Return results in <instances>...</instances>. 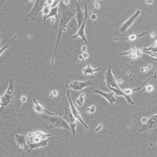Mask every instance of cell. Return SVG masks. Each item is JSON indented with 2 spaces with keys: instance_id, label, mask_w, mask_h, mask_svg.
Instances as JSON below:
<instances>
[{
  "instance_id": "obj_19",
  "label": "cell",
  "mask_w": 157,
  "mask_h": 157,
  "mask_svg": "<svg viewBox=\"0 0 157 157\" xmlns=\"http://www.w3.org/2000/svg\"><path fill=\"white\" fill-rule=\"evenodd\" d=\"M58 12V7H57V6L55 7V8H52V9H51V11H50L49 14V15H48L44 20L43 23H44V25H45V24L46 20L48 19V18H52V17H56V18H57V17Z\"/></svg>"
},
{
  "instance_id": "obj_1",
  "label": "cell",
  "mask_w": 157,
  "mask_h": 157,
  "mask_svg": "<svg viewBox=\"0 0 157 157\" xmlns=\"http://www.w3.org/2000/svg\"><path fill=\"white\" fill-rule=\"evenodd\" d=\"M60 7L61 10L60 21L59 25V31H58L56 48L53 57L51 60V63L53 64L56 57V53L58 49V45L60 41L61 35L64 31H66L67 26L69 21L71 20L73 17L75 15V12L74 10L69 8L68 6L65 4L63 2L61 1L60 2Z\"/></svg>"
},
{
  "instance_id": "obj_15",
  "label": "cell",
  "mask_w": 157,
  "mask_h": 157,
  "mask_svg": "<svg viewBox=\"0 0 157 157\" xmlns=\"http://www.w3.org/2000/svg\"><path fill=\"white\" fill-rule=\"evenodd\" d=\"M94 93L98 94L100 95L103 97H104L105 99L110 103V105H113L114 103H117V100L113 96V93H108L104 92L101 91L99 90L98 89H95L94 91Z\"/></svg>"
},
{
  "instance_id": "obj_27",
  "label": "cell",
  "mask_w": 157,
  "mask_h": 157,
  "mask_svg": "<svg viewBox=\"0 0 157 157\" xmlns=\"http://www.w3.org/2000/svg\"><path fill=\"white\" fill-rule=\"evenodd\" d=\"M90 109L91 113H94L95 112L96 108H95V106L92 105V106L90 107Z\"/></svg>"
},
{
  "instance_id": "obj_25",
  "label": "cell",
  "mask_w": 157,
  "mask_h": 157,
  "mask_svg": "<svg viewBox=\"0 0 157 157\" xmlns=\"http://www.w3.org/2000/svg\"><path fill=\"white\" fill-rule=\"evenodd\" d=\"M104 127V124H99V125L98 126V127L95 128V132H98L100 130L101 128H102L103 127Z\"/></svg>"
},
{
  "instance_id": "obj_33",
  "label": "cell",
  "mask_w": 157,
  "mask_h": 157,
  "mask_svg": "<svg viewBox=\"0 0 157 157\" xmlns=\"http://www.w3.org/2000/svg\"><path fill=\"white\" fill-rule=\"evenodd\" d=\"M64 3L66 5H68L69 3V0H64Z\"/></svg>"
},
{
  "instance_id": "obj_5",
  "label": "cell",
  "mask_w": 157,
  "mask_h": 157,
  "mask_svg": "<svg viewBox=\"0 0 157 157\" xmlns=\"http://www.w3.org/2000/svg\"><path fill=\"white\" fill-rule=\"evenodd\" d=\"M63 118L70 126L73 136L75 138L76 134V128L77 125V119L73 115L70 109L66 107L65 108L64 114Z\"/></svg>"
},
{
  "instance_id": "obj_24",
  "label": "cell",
  "mask_w": 157,
  "mask_h": 157,
  "mask_svg": "<svg viewBox=\"0 0 157 157\" xmlns=\"http://www.w3.org/2000/svg\"><path fill=\"white\" fill-rule=\"evenodd\" d=\"M60 1L61 0H54L52 5H51L52 8H55V7H57V6L60 3Z\"/></svg>"
},
{
  "instance_id": "obj_22",
  "label": "cell",
  "mask_w": 157,
  "mask_h": 157,
  "mask_svg": "<svg viewBox=\"0 0 157 157\" xmlns=\"http://www.w3.org/2000/svg\"><path fill=\"white\" fill-rule=\"evenodd\" d=\"M86 94L85 93H82L80 94L79 98L77 99V100L76 101V102L77 103V105L80 107H82L83 105L84 102L85 101V96H86Z\"/></svg>"
},
{
  "instance_id": "obj_16",
  "label": "cell",
  "mask_w": 157,
  "mask_h": 157,
  "mask_svg": "<svg viewBox=\"0 0 157 157\" xmlns=\"http://www.w3.org/2000/svg\"><path fill=\"white\" fill-rule=\"evenodd\" d=\"M157 127V115L151 116L149 119L147 123L145 124V126L142 128V130L147 129H153Z\"/></svg>"
},
{
  "instance_id": "obj_31",
  "label": "cell",
  "mask_w": 157,
  "mask_h": 157,
  "mask_svg": "<svg viewBox=\"0 0 157 157\" xmlns=\"http://www.w3.org/2000/svg\"><path fill=\"white\" fill-rule=\"evenodd\" d=\"M51 94H52V95H51V96H54V97H57L58 96V91H53V93H51Z\"/></svg>"
},
{
  "instance_id": "obj_13",
  "label": "cell",
  "mask_w": 157,
  "mask_h": 157,
  "mask_svg": "<svg viewBox=\"0 0 157 157\" xmlns=\"http://www.w3.org/2000/svg\"><path fill=\"white\" fill-rule=\"evenodd\" d=\"M75 16L77 20V24H78V29L82 26L84 20H85V11H83L80 8L79 2L76 3Z\"/></svg>"
},
{
  "instance_id": "obj_36",
  "label": "cell",
  "mask_w": 157,
  "mask_h": 157,
  "mask_svg": "<svg viewBox=\"0 0 157 157\" xmlns=\"http://www.w3.org/2000/svg\"><path fill=\"white\" fill-rule=\"evenodd\" d=\"M77 1H78V2H79L80 1V0H77Z\"/></svg>"
},
{
  "instance_id": "obj_35",
  "label": "cell",
  "mask_w": 157,
  "mask_h": 157,
  "mask_svg": "<svg viewBox=\"0 0 157 157\" xmlns=\"http://www.w3.org/2000/svg\"><path fill=\"white\" fill-rule=\"evenodd\" d=\"M86 112L87 114L91 113L90 109V107L89 108H87V109H86Z\"/></svg>"
},
{
  "instance_id": "obj_26",
  "label": "cell",
  "mask_w": 157,
  "mask_h": 157,
  "mask_svg": "<svg viewBox=\"0 0 157 157\" xmlns=\"http://www.w3.org/2000/svg\"><path fill=\"white\" fill-rule=\"evenodd\" d=\"M20 101H21V102L22 103H25L27 101V97L25 95H23L22 96L21 99H20Z\"/></svg>"
},
{
  "instance_id": "obj_6",
  "label": "cell",
  "mask_w": 157,
  "mask_h": 157,
  "mask_svg": "<svg viewBox=\"0 0 157 157\" xmlns=\"http://www.w3.org/2000/svg\"><path fill=\"white\" fill-rule=\"evenodd\" d=\"M46 3V0H36L33 7L30 12L27 15V17L30 18L32 21L35 20L41 13Z\"/></svg>"
},
{
  "instance_id": "obj_9",
  "label": "cell",
  "mask_w": 157,
  "mask_h": 157,
  "mask_svg": "<svg viewBox=\"0 0 157 157\" xmlns=\"http://www.w3.org/2000/svg\"><path fill=\"white\" fill-rule=\"evenodd\" d=\"M140 13H141V11L140 10H137L134 15H133L129 19H128L123 24V25L121 26L119 31L121 33H124L126 32L132 26L135 21L136 20V19L139 17V16L140 15Z\"/></svg>"
},
{
  "instance_id": "obj_17",
  "label": "cell",
  "mask_w": 157,
  "mask_h": 157,
  "mask_svg": "<svg viewBox=\"0 0 157 157\" xmlns=\"http://www.w3.org/2000/svg\"><path fill=\"white\" fill-rule=\"evenodd\" d=\"M34 103V110L36 112L38 113V114H41L42 113H45L48 114V115H56L55 114L53 113L50 112H49L48 110L44 109V107L39 104V103L38 102L36 99L34 98L33 99Z\"/></svg>"
},
{
  "instance_id": "obj_32",
  "label": "cell",
  "mask_w": 157,
  "mask_h": 157,
  "mask_svg": "<svg viewBox=\"0 0 157 157\" xmlns=\"http://www.w3.org/2000/svg\"><path fill=\"white\" fill-rule=\"evenodd\" d=\"M86 49H87V47H86V46L85 45H84L82 46V51H83V52H86Z\"/></svg>"
},
{
  "instance_id": "obj_20",
  "label": "cell",
  "mask_w": 157,
  "mask_h": 157,
  "mask_svg": "<svg viewBox=\"0 0 157 157\" xmlns=\"http://www.w3.org/2000/svg\"><path fill=\"white\" fill-rule=\"evenodd\" d=\"M153 31H148V32H145L143 33L142 34H140L139 35H132L130 37L128 38H116L115 39V40H128L130 41H132L133 40H135L137 38H139V37H142V36H144L145 35L147 34V33H149V32Z\"/></svg>"
},
{
  "instance_id": "obj_18",
  "label": "cell",
  "mask_w": 157,
  "mask_h": 157,
  "mask_svg": "<svg viewBox=\"0 0 157 157\" xmlns=\"http://www.w3.org/2000/svg\"><path fill=\"white\" fill-rule=\"evenodd\" d=\"M100 70V68L94 69L90 65L88 64L85 68H83L82 72L84 75H90L91 76V79H93L95 73L99 71Z\"/></svg>"
},
{
  "instance_id": "obj_3",
  "label": "cell",
  "mask_w": 157,
  "mask_h": 157,
  "mask_svg": "<svg viewBox=\"0 0 157 157\" xmlns=\"http://www.w3.org/2000/svg\"><path fill=\"white\" fill-rule=\"evenodd\" d=\"M44 119L50 124V129L63 128L71 131L70 127L63 117L56 115H49L43 117Z\"/></svg>"
},
{
  "instance_id": "obj_11",
  "label": "cell",
  "mask_w": 157,
  "mask_h": 157,
  "mask_svg": "<svg viewBox=\"0 0 157 157\" xmlns=\"http://www.w3.org/2000/svg\"><path fill=\"white\" fill-rule=\"evenodd\" d=\"M105 82L106 83L105 85L109 86L111 87H114V88H120L119 86L117 85V82H116L115 77L113 75L110 66H109V68L107 69L106 74H105Z\"/></svg>"
},
{
  "instance_id": "obj_28",
  "label": "cell",
  "mask_w": 157,
  "mask_h": 157,
  "mask_svg": "<svg viewBox=\"0 0 157 157\" xmlns=\"http://www.w3.org/2000/svg\"><path fill=\"white\" fill-rule=\"evenodd\" d=\"M146 90L148 92H150L151 91L153 90V87L151 86H147V88H146Z\"/></svg>"
},
{
  "instance_id": "obj_12",
  "label": "cell",
  "mask_w": 157,
  "mask_h": 157,
  "mask_svg": "<svg viewBox=\"0 0 157 157\" xmlns=\"http://www.w3.org/2000/svg\"><path fill=\"white\" fill-rule=\"evenodd\" d=\"M15 140L16 143L18 147L21 149L26 150L28 153H30L27 143V137L24 135L16 134L15 135Z\"/></svg>"
},
{
  "instance_id": "obj_30",
  "label": "cell",
  "mask_w": 157,
  "mask_h": 157,
  "mask_svg": "<svg viewBox=\"0 0 157 157\" xmlns=\"http://www.w3.org/2000/svg\"><path fill=\"white\" fill-rule=\"evenodd\" d=\"M82 55L83 57V58L85 59H87V58H88V57H89L88 54L86 52L84 53Z\"/></svg>"
},
{
  "instance_id": "obj_2",
  "label": "cell",
  "mask_w": 157,
  "mask_h": 157,
  "mask_svg": "<svg viewBox=\"0 0 157 157\" xmlns=\"http://www.w3.org/2000/svg\"><path fill=\"white\" fill-rule=\"evenodd\" d=\"M26 137L30 153L36 148L45 147L49 140L52 138L50 134H45L38 130L29 133Z\"/></svg>"
},
{
  "instance_id": "obj_14",
  "label": "cell",
  "mask_w": 157,
  "mask_h": 157,
  "mask_svg": "<svg viewBox=\"0 0 157 157\" xmlns=\"http://www.w3.org/2000/svg\"><path fill=\"white\" fill-rule=\"evenodd\" d=\"M107 87L109 88L110 90L112 91L114 94H115L116 95L118 96H123L126 98L127 102L131 105H134V102L132 100L131 98L130 95H127L124 92V90H121L120 88H114V87H111L110 86L105 85Z\"/></svg>"
},
{
  "instance_id": "obj_23",
  "label": "cell",
  "mask_w": 157,
  "mask_h": 157,
  "mask_svg": "<svg viewBox=\"0 0 157 157\" xmlns=\"http://www.w3.org/2000/svg\"><path fill=\"white\" fill-rule=\"evenodd\" d=\"M17 36H17V35H15L13 38L12 39L10 40L9 42L7 43V45H5L3 47L1 48V49H0V55H1V54L3 53L4 51L7 49L8 47V46H9L10 44H11L12 42H13V41H14V40L16 38H17Z\"/></svg>"
},
{
  "instance_id": "obj_29",
  "label": "cell",
  "mask_w": 157,
  "mask_h": 157,
  "mask_svg": "<svg viewBox=\"0 0 157 157\" xmlns=\"http://www.w3.org/2000/svg\"><path fill=\"white\" fill-rule=\"evenodd\" d=\"M147 121H148V119L147 118H146V117H143L142 119V121L143 124H147Z\"/></svg>"
},
{
  "instance_id": "obj_8",
  "label": "cell",
  "mask_w": 157,
  "mask_h": 157,
  "mask_svg": "<svg viewBox=\"0 0 157 157\" xmlns=\"http://www.w3.org/2000/svg\"><path fill=\"white\" fill-rule=\"evenodd\" d=\"M93 83L91 80H87L84 82L71 81L68 83V87L73 90L78 91L82 90L84 88L92 86Z\"/></svg>"
},
{
  "instance_id": "obj_10",
  "label": "cell",
  "mask_w": 157,
  "mask_h": 157,
  "mask_svg": "<svg viewBox=\"0 0 157 157\" xmlns=\"http://www.w3.org/2000/svg\"><path fill=\"white\" fill-rule=\"evenodd\" d=\"M67 97L68 98L69 104H70V109L71 110L73 115L75 117L76 119L77 120L79 121L84 126L86 129L87 130H89V128H88L87 125L85 124V122L83 120L82 118V116H81L79 112L78 111V110L77 109V108H76L75 106V105L73 104L72 100H71V97H70L69 92L68 91H67Z\"/></svg>"
},
{
  "instance_id": "obj_4",
  "label": "cell",
  "mask_w": 157,
  "mask_h": 157,
  "mask_svg": "<svg viewBox=\"0 0 157 157\" xmlns=\"http://www.w3.org/2000/svg\"><path fill=\"white\" fill-rule=\"evenodd\" d=\"M15 93V83L13 80H9V86L7 91L0 98V109L2 111L9 106L13 98Z\"/></svg>"
},
{
  "instance_id": "obj_7",
  "label": "cell",
  "mask_w": 157,
  "mask_h": 157,
  "mask_svg": "<svg viewBox=\"0 0 157 157\" xmlns=\"http://www.w3.org/2000/svg\"><path fill=\"white\" fill-rule=\"evenodd\" d=\"M85 20H84L82 26H80V27L79 28V30H78L77 33L75 35L71 37V38L73 39L76 38H79L82 42L84 45L88 44V42H87V39L86 37V35H85V31L86 22H87V18H88V10H87V3H86L85 6Z\"/></svg>"
},
{
  "instance_id": "obj_34",
  "label": "cell",
  "mask_w": 157,
  "mask_h": 157,
  "mask_svg": "<svg viewBox=\"0 0 157 157\" xmlns=\"http://www.w3.org/2000/svg\"><path fill=\"white\" fill-rule=\"evenodd\" d=\"M96 18H97V16H96V15H94V14H93V15H92V16H91V19H92L93 20H96Z\"/></svg>"
},
{
  "instance_id": "obj_21",
  "label": "cell",
  "mask_w": 157,
  "mask_h": 157,
  "mask_svg": "<svg viewBox=\"0 0 157 157\" xmlns=\"http://www.w3.org/2000/svg\"><path fill=\"white\" fill-rule=\"evenodd\" d=\"M51 9H52V7L50 6V5H48L47 4L45 5V7H44L41 13L43 14L44 15V20L49 14Z\"/></svg>"
}]
</instances>
